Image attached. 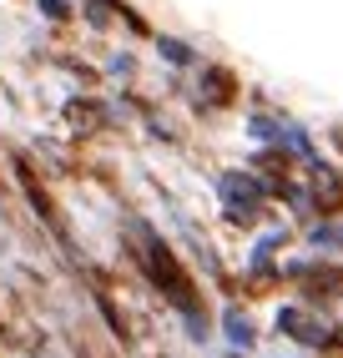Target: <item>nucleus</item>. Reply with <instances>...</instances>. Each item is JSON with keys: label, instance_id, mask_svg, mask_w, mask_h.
Returning <instances> with one entry per match:
<instances>
[]
</instances>
